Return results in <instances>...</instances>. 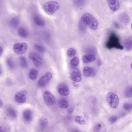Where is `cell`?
<instances>
[{
    "instance_id": "1",
    "label": "cell",
    "mask_w": 132,
    "mask_h": 132,
    "mask_svg": "<svg viewBox=\"0 0 132 132\" xmlns=\"http://www.w3.org/2000/svg\"><path fill=\"white\" fill-rule=\"evenodd\" d=\"M82 21L92 30H97L98 28V22L96 19L90 13H84L81 17Z\"/></svg>"
},
{
    "instance_id": "2",
    "label": "cell",
    "mask_w": 132,
    "mask_h": 132,
    "mask_svg": "<svg viewBox=\"0 0 132 132\" xmlns=\"http://www.w3.org/2000/svg\"><path fill=\"white\" fill-rule=\"evenodd\" d=\"M105 46L106 48L109 49L112 48L118 49L121 50L123 49V46L120 43L119 38L113 32L110 34L108 39L105 43Z\"/></svg>"
},
{
    "instance_id": "3",
    "label": "cell",
    "mask_w": 132,
    "mask_h": 132,
    "mask_svg": "<svg viewBox=\"0 0 132 132\" xmlns=\"http://www.w3.org/2000/svg\"><path fill=\"white\" fill-rule=\"evenodd\" d=\"M60 8V4L56 1L47 2L43 6V10L48 15L53 14L56 12L58 11Z\"/></svg>"
},
{
    "instance_id": "4",
    "label": "cell",
    "mask_w": 132,
    "mask_h": 132,
    "mask_svg": "<svg viewBox=\"0 0 132 132\" xmlns=\"http://www.w3.org/2000/svg\"><path fill=\"white\" fill-rule=\"evenodd\" d=\"M106 100L108 105L112 109L117 108L119 104V98L117 95L110 92L107 94Z\"/></svg>"
},
{
    "instance_id": "5",
    "label": "cell",
    "mask_w": 132,
    "mask_h": 132,
    "mask_svg": "<svg viewBox=\"0 0 132 132\" xmlns=\"http://www.w3.org/2000/svg\"><path fill=\"white\" fill-rule=\"evenodd\" d=\"M27 48V45L25 43H18L14 44L13 46L14 52L18 55H22L25 53Z\"/></svg>"
},
{
    "instance_id": "6",
    "label": "cell",
    "mask_w": 132,
    "mask_h": 132,
    "mask_svg": "<svg viewBox=\"0 0 132 132\" xmlns=\"http://www.w3.org/2000/svg\"><path fill=\"white\" fill-rule=\"evenodd\" d=\"M71 79L73 81L76 82H80L82 79L81 73L78 68H73L69 71Z\"/></svg>"
},
{
    "instance_id": "7",
    "label": "cell",
    "mask_w": 132,
    "mask_h": 132,
    "mask_svg": "<svg viewBox=\"0 0 132 132\" xmlns=\"http://www.w3.org/2000/svg\"><path fill=\"white\" fill-rule=\"evenodd\" d=\"M52 77V74L51 72L49 71L46 72L39 80L38 85L40 87H44L51 80Z\"/></svg>"
},
{
    "instance_id": "8",
    "label": "cell",
    "mask_w": 132,
    "mask_h": 132,
    "mask_svg": "<svg viewBox=\"0 0 132 132\" xmlns=\"http://www.w3.org/2000/svg\"><path fill=\"white\" fill-rule=\"evenodd\" d=\"M43 95L44 101L47 105H52L55 104L56 98L51 92L49 91H45Z\"/></svg>"
},
{
    "instance_id": "9",
    "label": "cell",
    "mask_w": 132,
    "mask_h": 132,
    "mask_svg": "<svg viewBox=\"0 0 132 132\" xmlns=\"http://www.w3.org/2000/svg\"><path fill=\"white\" fill-rule=\"evenodd\" d=\"M29 58L32 60L34 65L36 67H40L43 65L42 59L35 53H30L29 55Z\"/></svg>"
},
{
    "instance_id": "10",
    "label": "cell",
    "mask_w": 132,
    "mask_h": 132,
    "mask_svg": "<svg viewBox=\"0 0 132 132\" xmlns=\"http://www.w3.org/2000/svg\"><path fill=\"white\" fill-rule=\"evenodd\" d=\"M27 94L28 92L26 90L19 92L15 95V101L17 103L20 104L25 103L26 101V95Z\"/></svg>"
},
{
    "instance_id": "11",
    "label": "cell",
    "mask_w": 132,
    "mask_h": 132,
    "mask_svg": "<svg viewBox=\"0 0 132 132\" xmlns=\"http://www.w3.org/2000/svg\"><path fill=\"white\" fill-rule=\"evenodd\" d=\"M57 90L60 94L62 96H67L70 94V89L69 87L65 84L60 83L57 86Z\"/></svg>"
},
{
    "instance_id": "12",
    "label": "cell",
    "mask_w": 132,
    "mask_h": 132,
    "mask_svg": "<svg viewBox=\"0 0 132 132\" xmlns=\"http://www.w3.org/2000/svg\"><path fill=\"white\" fill-rule=\"evenodd\" d=\"M107 2L110 9L113 11H117L120 8L119 0H107Z\"/></svg>"
},
{
    "instance_id": "13",
    "label": "cell",
    "mask_w": 132,
    "mask_h": 132,
    "mask_svg": "<svg viewBox=\"0 0 132 132\" xmlns=\"http://www.w3.org/2000/svg\"><path fill=\"white\" fill-rule=\"evenodd\" d=\"M33 20L34 23L37 26L43 27L45 25V21L39 15L36 14L34 15L33 17Z\"/></svg>"
},
{
    "instance_id": "14",
    "label": "cell",
    "mask_w": 132,
    "mask_h": 132,
    "mask_svg": "<svg viewBox=\"0 0 132 132\" xmlns=\"http://www.w3.org/2000/svg\"><path fill=\"white\" fill-rule=\"evenodd\" d=\"M83 72L84 75L86 77H93L95 75V71L94 69L90 67H85L84 68Z\"/></svg>"
},
{
    "instance_id": "15",
    "label": "cell",
    "mask_w": 132,
    "mask_h": 132,
    "mask_svg": "<svg viewBox=\"0 0 132 132\" xmlns=\"http://www.w3.org/2000/svg\"><path fill=\"white\" fill-rule=\"evenodd\" d=\"M106 126L102 122L97 123L94 128V132H106Z\"/></svg>"
},
{
    "instance_id": "16",
    "label": "cell",
    "mask_w": 132,
    "mask_h": 132,
    "mask_svg": "<svg viewBox=\"0 0 132 132\" xmlns=\"http://www.w3.org/2000/svg\"><path fill=\"white\" fill-rule=\"evenodd\" d=\"M82 60L84 63H89L95 61L96 57L94 55L91 54H86L83 56Z\"/></svg>"
},
{
    "instance_id": "17",
    "label": "cell",
    "mask_w": 132,
    "mask_h": 132,
    "mask_svg": "<svg viewBox=\"0 0 132 132\" xmlns=\"http://www.w3.org/2000/svg\"><path fill=\"white\" fill-rule=\"evenodd\" d=\"M48 124V121L46 119H42L40 120L38 124V129L40 131H42L46 128Z\"/></svg>"
},
{
    "instance_id": "18",
    "label": "cell",
    "mask_w": 132,
    "mask_h": 132,
    "mask_svg": "<svg viewBox=\"0 0 132 132\" xmlns=\"http://www.w3.org/2000/svg\"><path fill=\"white\" fill-rule=\"evenodd\" d=\"M124 45L126 49L128 51L132 50V38L131 37H128L125 40Z\"/></svg>"
},
{
    "instance_id": "19",
    "label": "cell",
    "mask_w": 132,
    "mask_h": 132,
    "mask_svg": "<svg viewBox=\"0 0 132 132\" xmlns=\"http://www.w3.org/2000/svg\"><path fill=\"white\" fill-rule=\"evenodd\" d=\"M38 75V71L35 68H32L29 71V78L31 80L34 81L36 80Z\"/></svg>"
},
{
    "instance_id": "20",
    "label": "cell",
    "mask_w": 132,
    "mask_h": 132,
    "mask_svg": "<svg viewBox=\"0 0 132 132\" xmlns=\"http://www.w3.org/2000/svg\"><path fill=\"white\" fill-rule=\"evenodd\" d=\"M23 117L25 120L26 121H31L32 117V112L29 110H26L23 112Z\"/></svg>"
},
{
    "instance_id": "21",
    "label": "cell",
    "mask_w": 132,
    "mask_h": 132,
    "mask_svg": "<svg viewBox=\"0 0 132 132\" xmlns=\"http://www.w3.org/2000/svg\"><path fill=\"white\" fill-rule=\"evenodd\" d=\"M58 106L62 109H66L69 107V103L65 99H61L59 100L58 102Z\"/></svg>"
},
{
    "instance_id": "22",
    "label": "cell",
    "mask_w": 132,
    "mask_h": 132,
    "mask_svg": "<svg viewBox=\"0 0 132 132\" xmlns=\"http://www.w3.org/2000/svg\"><path fill=\"white\" fill-rule=\"evenodd\" d=\"M19 35L22 38H25L28 36V32L26 29L24 28H20L18 30Z\"/></svg>"
},
{
    "instance_id": "23",
    "label": "cell",
    "mask_w": 132,
    "mask_h": 132,
    "mask_svg": "<svg viewBox=\"0 0 132 132\" xmlns=\"http://www.w3.org/2000/svg\"><path fill=\"white\" fill-rule=\"evenodd\" d=\"M19 20L18 18L14 17L10 21V25L13 28H16L19 24Z\"/></svg>"
},
{
    "instance_id": "24",
    "label": "cell",
    "mask_w": 132,
    "mask_h": 132,
    "mask_svg": "<svg viewBox=\"0 0 132 132\" xmlns=\"http://www.w3.org/2000/svg\"><path fill=\"white\" fill-rule=\"evenodd\" d=\"M75 121L77 123L80 124V125H84L86 123V120L82 116H76L75 118Z\"/></svg>"
},
{
    "instance_id": "25",
    "label": "cell",
    "mask_w": 132,
    "mask_h": 132,
    "mask_svg": "<svg viewBox=\"0 0 132 132\" xmlns=\"http://www.w3.org/2000/svg\"><path fill=\"white\" fill-rule=\"evenodd\" d=\"M7 113L8 115L12 118H15L17 117L15 111L11 108H9L7 109Z\"/></svg>"
},
{
    "instance_id": "26",
    "label": "cell",
    "mask_w": 132,
    "mask_h": 132,
    "mask_svg": "<svg viewBox=\"0 0 132 132\" xmlns=\"http://www.w3.org/2000/svg\"><path fill=\"white\" fill-rule=\"evenodd\" d=\"M80 59L77 56H75L71 59L70 61V64L72 67H76L79 64Z\"/></svg>"
},
{
    "instance_id": "27",
    "label": "cell",
    "mask_w": 132,
    "mask_h": 132,
    "mask_svg": "<svg viewBox=\"0 0 132 132\" xmlns=\"http://www.w3.org/2000/svg\"><path fill=\"white\" fill-rule=\"evenodd\" d=\"M67 55L69 57H73L76 55V50L74 48H70L68 49L67 52Z\"/></svg>"
},
{
    "instance_id": "28",
    "label": "cell",
    "mask_w": 132,
    "mask_h": 132,
    "mask_svg": "<svg viewBox=\"0 0 132 132\" xmlns=\"http://www.w3.org/2000/svg\"><path fill=\"white\" fill-rule=\"evenodd\" d=\"M123 108L126 111H130L132 110V103H125L123 106Z\"/></svg>"
},
{
    "instance_id": "29",
    "label": "cell",
    "mask_w": 132,
    "mask_h": 132,
    "mask_svg": "<svg viewBox=\"0 0 132 132\" xmlns=\"http://www.w3.org/2000/svg\"><path fill=\"white\" fill-rule=\"evenodd\" d=\"M20 62L21 65L24 68L26 67L28 65L27 61L25 57L21 56L20 58Z\"/></svg>"
},
{
    "instance_id": "30",
    "label": "cell",
    "mask_w": 132,
    "mask_h": 132,
    "mask_svg": "<svg viewBox=\"0 0 132 132\" xmlns=\"http://www.w3.org/2000/svg\"><path fill=\"white\" fill-rule=\"evenodd\" d=\"M125 95L127 97H132V86L128 88L125 92Z\"/></svg>"
},
{
    "instance_id": "31",
    "label": "cell",
    "mask_w": 132,
    "mask_h": 132,
    "mask_svg": "<svg viewBox=\"0 0 132 132\" xmlns=\"http://www.w3.org/2000/svg\"><path fill=\"white\" fill-rule=\"evenodd\" d=\"M73 2L74 5L76 7H80L84 3L83 0H73Z\"/></svg>"
},
{
    "instance_id": "32",
    "label": "cell",
    "mask_w": 132,
    "mask_h": 132,
    "mask_svg": "<svg viewBox=\"0 0 132 132\" xmlns=\"http://www.w3.org/2000/svg\"><path fill=\"white\" fill-rule=\"evenodd\" d=\"M7 64L11 69H13L14 67V64L12 59L9 58L7 60Z\"/></svg>"
},
{
    "instance_id": "33",
    "label": "cell",
    "mask_w": 132,
    "mask_h": 132,
    "mask_svg": "<svg viewBox=\"0 0 132 132\" xmlns=\"http://www.w3.org/2000/svg\"><path fill=\"white\" fill-rule=\"evenodd\" d=\"M118 119V116H111V117L109 118L108 119V121L111 124H113L115 122H116Z\"/></svg>"
},
{
    "instance_id": "34",
    "label": "cell",
    "mask_w": 132,
    "mask_h": 132,
    "mask_svg": "<svg viewBox=\"0 0 132 132\" xmlns=\"http://www.w3.org/2000/svg\"><path fill=\"white\" fill-rule=\"evenodd\" d=\"M34 47L36 50L40 52H43L45 51V49L44 47L41 46L39 45H35Z\"/></svg>"
},
{
    "instance_id": "35",
    "label": "cell",
    "mask_w": 132,
    "mask_h": 132,
    "mask_svg": "<svg viewBox=\"0 0 132 132\" xmlns=\"http://www.w3.org/2000/svg\"><path fill=\"white\" fill-rule=\"evenodd\" d=\"M2 54V49L1 47H0V56H1Z\"/></svg>"
},
{
    "instance_id": "36",
    "label": "cell",
    "mask_w": 132,
    "mask_h": 132,
    "mask_svg": "<svg viewBox=\"0 0 132 132\" xmlns=\"http://www.w3.org/2000/svg\"><path fill=\"white\" fill-rule=\"evenodd\" d=\"M72 132H81L80 131H79L78 130H76V129H75V130H74Z\"/></svg>"
},
{
    "instance_id": "37",
    "label": "cell",
    "mask_w": 132,
    "mask_h": 132,
    "mask_svg": "<svg viewBox=\"0 0 132 132\" xmlns=\"http://www.w3.org/2000/svg\"><path fill=\"white\" fill-rule=\"evenodd\" d=\"M2 105H3V103H2V102L1 101H0V107L1 108L2 107Z\"/></svg>"
},
{
    "instance_id": "38",
    "label": "cell",
    "mask_w": 132,
    "mask_h": 132,
    "mask_svg": "<svg viewBox=\"0 0 132 132\" xmlns=\"http://www.w3.org/2000/svg\"><path fill=\"white\" fill-rule=\"evenodd\" d=\"M0 132H6L4 129H0Z\"/></svg>"
},
{
    "instance_id": "39",
    "label": "cell",
    "mask_w": 132,
    "mask_h": 132,
    "mask_svg": "<svg viewBox=\"0 0 132 132\" xmlns=\"http://www.w3.org/2000/svg\"><path fill=\"white\" fill-rule=\"evenodd\" d=\"M131 69L132 70V62L131 63Z\"/></svg>"
},
{
    "instance_id": "40",
    "label": "cell",
    "mask_w": 132,
    "mask_h": 132,
    "mask_svg": "<svg viewBox=\"0 0 132 132\" xmlns=\"http://www.w3.org/2000/svg\"><path fill=\"white\" fill-rule=\"evenodd\" d=\"M131 28L132 29V23L131 24Z\"/></svg>"
}]
</instances>
